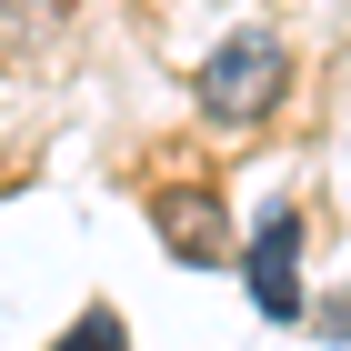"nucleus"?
Here are the masks:
<instances>
[{
  "instance_id": "1",
  "label": "nucleus",
  "mask_w": 351,
  "mask_h": 351,
  "mask_svg": "<svg viewBox=\"0 0 351 351\" xmlns=\"http://www.w3.org/2000/svg\"><path fill=\"white\" fill-rule=\"evenodd\" d=\"M201 110H211V121H261L271 101H281V90H291V51H281V30H231V40H221L211 60H201Z\"/></svg>"
},
{
  "instance_id": "2",
  "label": "nucleus",
  "mask_w": 351,
  "mask_h": 351,
  "mask_svg": "<svg viewBox=\"0 0 351 351\" xmlns=\"http://www.w3.org/2000/svg\"><path fill=\"white\" fill-rule=\"evenodd\" d=\"M291 251H301V221H291V211H261V231H251V301H261L271 322H301V271H291Z\"/></svg>"
},
{
  "instance_id": "3",
  "label": "nucleus",
  "mask_w": 351,
  "mask_h": 351,
  "mask_svg": "<svg viewBox=\"0 0 351 351\" xmlns=\"http://www.w3.org/2000/svg\"><path fill=\"white\" fill-rule=\"evenodd\" d=\"M60 351H121V311H90V322L71 331V341H60Z\"/></svg>"
}]
</instances>
